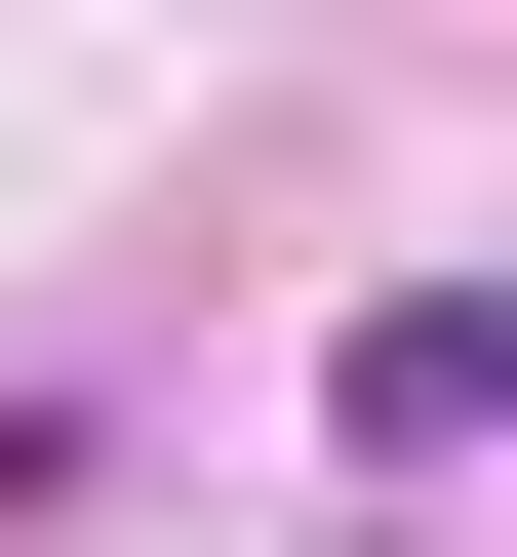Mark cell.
Listing matches in <instances>:
<instances>
[{
	"label": "cell",
	"mask_w": 517,
	"mask_h": 557,
	"mask_svg": "<svg viewBox=\"0 0 517 557\" xmlns=\"http://www.w3.org/2000/svg\"><path fill=\"white\" fill-rule=\"evenodd\" d=\"M319 398H358V478H438V438H478V398H517V319H478V278H398V319H358Z\"/></svg>",
	"instance_id": "cell-1"
}]
</instances>
